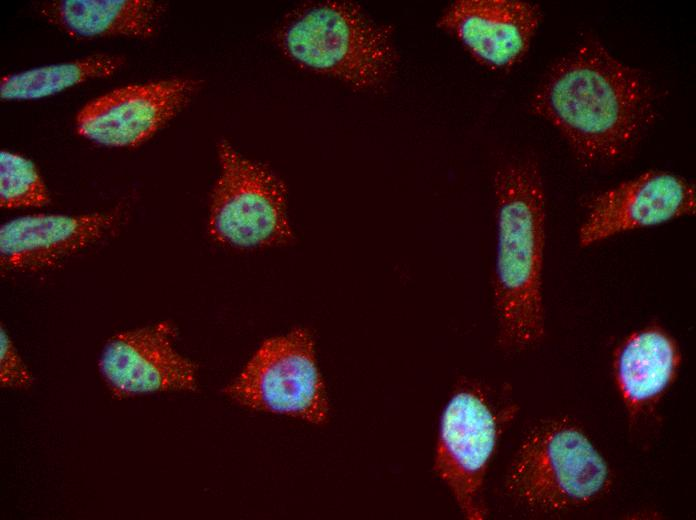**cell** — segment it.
Here are the masks:
<instances>
[{"mask_svg":"<svg viewBox=\"0 0 696 520\" xmlns=\"http://www.w3.org/2000/svg\"><path fill=\"white\" fill-rule=\"evenodd\" d=\"M169 322L122 331L104 345L99 372L116 398L166 391H195L197 365L174 348Z\"/></svg>","mask_w":696,"mask_h":520,"instance_id":"cell-10","label":"cell"},{"mask_svg":"<svg viewBox=\"0 0 696 520\" xmlns=\"http://www.w3.org/2000/svg\"><path fill=\"white\" fill-rule=\"evenodd\" d=\"M166 5L151 0H59L42 5L43 17L75 37L148 38L159 27Z\"/></svg>","mask_w":696,"mask_h":520,"instance_id":"cell-14","label":"cell"},{"mask_svg":"<svg viewBox=\"0 0 696 520\" xmlns=\"http://www.w3.org/2000/svg\"><path fill=\"white\" fill-rule=\"evenodd\" d=\"M194 78H168L115 88L86 103L76 132L110 147H136L166 126L200 90Z\"/></svg>","mask_w":696,"mask_h":520,"instance_id":"cell-8","label":"cell"},{"mask_svg":"<svg viewBox=\"0 0 696 520\" xmlns=\"http://www.w3.org/2000/svg\"><path fill=\"white\" fill-rule=\"evenodd\" d=\"M542 19L537 4L520 0H457L437 27L454 37L480 65L505 71L529 51Z\"/></svg>","mask_w":696,"mask_h":520,"instance_id":"cell-11","label":"cell"},{"mask_svg":"<svg viewBox=\"0 0 696 520\" xmlns=\"http://www.w3.org/2000/svg\"><path fill=\"white\" fill-rule=\"evenodd\" d=\"M0 382L1 386L14 389H27L33 383L31 373L3 326L0 333Z\"/></svg>","mask_w":696,"mask_h":520,"instance_id":"cell-17","label":"cell"},{"mask_svg":"<svg viewBox=\"0 0 696 520\" xmlns=\"http://www.w3.org/2000/svg\"><path fill=\"white\" fill-rule=\"evenodd\" d=\"M496 259L492 280L497 342L506 352L538 345L545 334L542 276L546 201L538 163L510 161L493 178Z\"/></svg>","mask_w":696,"mask_h":520,"instance_id":"cell-2","label":"cell"},{"mask_svg":"<svg viewBox=\"0 0 696 520\" xmlns=\"http://www.w3.org/2000/svg\"><path fill=\"white\" fill-rule=\"evenodd\" d=\"M609 483L605 459L582 429L564 418L541 421L526 434L506 478L516 500L548 512L587 505Z\"/></svg>","mask_w":696,"mask_h":520,"instance_id":"cell-4","label":"cell"},{"mask_svg":"<svg viewBox=\"0 0 696 520\" xmlns=\"http://www.w3.org/2000/svg\"><path fill=\"white\" fill-rule=\"evenodd\" d=\"M49 202L47 188L35 165L27 158L2 150L0 153L1 207H43Z\"/></svg>","mask_w":696,"mask_h":520,"instance_id":"cell-16","label":"cell"},{"mask_svg":"<svg viewBox=\"0 0 696 520\" xmlns=\"http://www.w3.org/2000/svg\"><path fill=\"white\" fill-rule=\"evenodd\" d=\"M217 150L220 174L210 198V235L219 243L241 249L291 241L287 189L282 179L225 140L218 143Z\"/></svg>","mask_w":696,"mask_h":520,"instance_id":"cell-7","label":"cell"},{"mask_svg":"<svg viewBox=\"0 0 696 520\" xmlns=\"http://www.w3.org/2000/svg\"><path fill=\"white\" fill-rule=\"evenodd\" d=\"M275 41L297 67L357 91L383 90L399 62L392 27L351 1H310L294 7L281 20Z\"/></svg>","mask_w":696,"mask_h":520,"instance_id":"cell-3","label":"cell"},{"mask_svg":"<svg viewBox=\"0 0 696 520\" xmlns=\"http://www.w3.org/2000/svg\"><path fill=\"white\" fill-rule=\"evenodd\" d=\"M222 393L255 411L315 425H323L329 418V400L317 365L314 339L305 328L266 339Z\"/></svg>","mask_w":696,"mask_h":520,"instance_id":"cell-6","label":"cell"},{"mask_svg":"<svg viewBox=\"0 0 696 520\" xmlns=\"http://www.w3.org/2000/svg\"><path fill=\"white\" fill-rule=\"evenodd\" d=\"M517 413L485 384L459 379L439 425L433 469L460 512L470 520L488 515L484 483L498 441Z\"/></svg>","mask_w":696,"mask_h":520,"instance_id":"cell-5","label":"cell"},{"mask_svg":"<svg viewBox=\"0 0 696 520\" xmlns=\"http://www.w3.org/2000/svg\"><path fill=\"white\" fill-rule=\"evenodd\" d=\"M530 107L561 133L586 165L625 154L654 118L653 94L641 72L598 41L556 62L535 90Z\"/></svg>","mask_w":696,"mask_h":520,"instance_id":"cell-1","label":"cell"},{"mask_svg":"<svg viewBox=\"0 0 696 520\" xmlns=\"http://www.w3.org/2000/svg\"><path fill=\"white\" fill-rule=\"evenodd\" d=\"M124 63L121 55L97 54L5 75L0 82V97L3 100L43 98L92 79L108 77Z\"/></svg>","mask_w":696,"mask_h":520,"instance_id":"cell-15","label":"cell"},{"mask_svg":"<svg viewBox=\"0 0 696 520\" xmlns=\"http://www.w3.org/2000/svg\"><path fill=\"white\" fill-rule=\"evenodd\" d=\"M120 210L82 215L34 214L0 228V261L5 269L39 271L66 259L110 234Z\"/></svg>","mask_w":696,"mask_h":520,"instance_id":"cell-12","label":"cell"},{"mask_svg":"<svg viewBox=\"0 0 696 520\" xmlns=\"http://www.w3.org/2000/svg\"><path fill=\"white\" fill-rule=\"evenodd\" d=\"M675 338L658 325L628 335L617 347L613 370L629 410L636 414L654 404L674 382L681 365Z\"/></svg>","mask_w":696,"mask_h":520,"instance_id":"cell-13","label":"cell"},{"mask_svg":"<svg viewBox=\"0 0 696 520\" xmlns=\"http://www.w3.org/2000/svg\"><path fill=\"white\" fill-rule=\"evenodd\" d=\"M694 184L677 174L650 170L602 191L589 201L578 230L580 247L618 234L692 216Z\"/></svg>","mask_w":696,"mask_h":520,"instance_id":"cell-9","label":"cell"}]
</instances>
